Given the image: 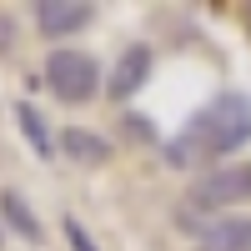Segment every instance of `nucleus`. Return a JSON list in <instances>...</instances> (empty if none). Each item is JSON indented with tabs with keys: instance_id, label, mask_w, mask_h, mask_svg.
<instances>
[{
	"instance_id": "9d476101",
	"label": "nucleus",
	"mask_w": 251,
	"mask_h": 251,
	"mask_svg": "<svg viewBox=\"0 0 251 251\" xmlns=\"http://www.w3.org/2000/svg\"><path fill=\"white\" fill-rule=\"evenodd\" d=\"M60 226H66V241H71V251H100V246L86 236V226H80L75 216H60Z\"/></svg>"
},
{
	"instance_id": "9b49d317",
	"label": "nucleus",
	"mask_w": 251,
	"mask_h": 251,
	"mask_svg": "<svg viewBox=\"0 0 251 251\" xmlns=\"http://www.w3.org/2000/svg\"><path fill=\"white\" fill-rule=\"evenodd\" d=\"M126 131H131L141 146H161V141H156V126L146 121V116H126Z\"/></svg>"
},
{
	"instance_id": "39448f33",
	"label": "nucleus",
	"mask_w": 251,
	"mask_h": 251,
	"mask_svg": "<svg viewBox=\"0 0 251 251\" xmlns=\"http://www.w3.org/2000/svg\"><path fill=\"white\" fill-rule=\"evenodd\" d=\"M151 66H156L151 46H126L121 60L111 66V75H106V96H111V100H131L146 80H151Z\"/></svg>"
},
{
	"instance_id": "f8f14e48",
	"label": "nucleus",
	"mask_w": 251,
	"mask_h": 251,
	"mask_svg": "<svg viewBox=\"0 0 251 251\" xmlns=\"http://www.w3.org/2000/svg\"><path fill=\"white\" fill-rule=\"evenodd\" d=\"M0 251H5V226H0Z\"/></svg>"
},
{
	"instance_id": "0eeeda50",
	"label": "nucleus",
	"mask_w": 251,
	"mask_h": 251,
	"mask_svg": "<svg viewBox=\"0 0 251 251\" xmlns=\"http://www.w3.org/2000/svg\"><path fill=\"white\" fill-rule=\"evenodd\" d=\"M55 141H60V151L71 161H80V166H106L111 161V141L100 131H86V126H66Z\"/></svg>"
},
{
	"instance_id": "7ed1b4c3",
	"label": "nucleus",
	"mask_w": 251,
	"mask_h": 251,
	"mask_svg": "<svg viewBox=\"0 0 251 251\" xmlns=\"http://www.w3.org/2000/svg\"><path fill=\"white\" fill-rule=\"evenodd\" d=\"M241 201H251V161L206 171L201 181H191V196H186L191 211H211V216H221L226 206H241Z\"/></svg>"
},
{
	"instance_id": "423d86ee",
	"label": "nucleus",
	"mask_w": 251,
	"mask_h": 251,
	"mask_svg": "<svg viewBox=\"0 0 251 251\" xmlns=\"http://www.w3.org/2000/svg\"><path fill=\"white\" fill-rule=\"evenodd\" d=\"M196 251H251V216H211Z\"/></svg>"
},
{
	"instance_id": "6e6552de",
	"label": "nucleus",
	"mask_w": 251,
	"mask_h": 251,
	"mask_svg": "<svg viewBox=\"0 0 251 251\" xmlns=\"http://www.w3.org/2000/svg\"><path fill=\"white\" fill-rule=\"evenodd\" d=\"M0 221L10 226V231H20L30 246H40L46 241V231H40V221H35V211H30V201L15 191V186H5V191H0Z\"/></svg>"
},
{
	"instance_id": "20e7f679",
	"label": "nucleus",
	"mask_w": 251,
	"mask_h": 251,
	"mask_svg": "<svg viewBox=\"0 0 251 251\" xmlns=\"http://www.w3.org/2000/svg\"><path fill=\"white\" fill-rule=\"evenodd\" d=\"M96 20V5L86 0H40L35 5V30L46 40H60V35H75Z\"/></svg>"
},
{
	"instance_id": "f03ea898",
	"label": "nucleus",
	"mask_w": 251,
	"mask_h": 251,
	"mask_svg": "<svg viewBox=\"0 0 251 251\" xmlns=\"http://www.w3.org/2000/svg\"><path fill=\"white\" fill-rule=\"evenodd\" d=\"M46 86L55 91L60 106H86V100L100 91V66H96V55L71 50V46L50 50V55H46Z\"/></svg>"
},
{
	"instance_id": "1a4fd4ad",
	"label": "nucleus",
	"mask_w": 251,
	"mask_h": 251,
	"mask_svg": "<svg viewBox=\"0 0 251 251\" xmlns=\"http://www.w3.org/2000/svg\"><path fill=\"white\" fill-rule=\"evenodd\" d=\"M15 126L25 131V141H30V151L40 156V161H50L55 156V136H50V126H46V116H40L30 100H15Z\"/></svg>"
},
{
	"instance_id": "f257e3e1",
	"label": "nucleus",
	"mask_w": 251,
	"mask_h": 251,
	"mask_svg": "<svg viewBox=\"0 0 251 251\" xmlns=\"http://www.w3.org/2000/svg\"><path fill=\"white\" fill-rule=\"evenodd\" d=\"M246 141H251V96L221 91L181 126V136L171 146H161V156L171 166H201V161H221V156L241 151Z\"/></svg>"
}]
</instances>
